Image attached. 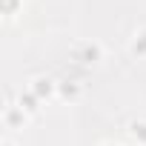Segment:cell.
I'll return each mask as SVG.
<instances>
[{
	"label": "cell",
	"instance_id": "6da1fadb",
	"mask_svg": "<svg viewBox=\"0 0 146 146\" xmlns=\"http://www.w3.org/2000/svg\"><path fill=\"white\" fill-rule=\"evenodd\" d=\"M132 49H135L137 54H146V32L135 35V40H132Z\"/></svg>",
	"mask_w": 146,
	"mask_h": 146
},
{
	"label": "cell",
	"instance_id": "7a4b0ae2",
	"mask_svg": "<svg viewBox=\"0 0 146 146\" xmlns=\"http://www.w3.org/2000/svg\"><path fill=\"white\" fill-rule=\"evenodd\" d=\"M132 135L135 137H146V123H132Z\"/></svg>",
	"mask_w": 146,
	"mask_h": 146
}]
</instances>
